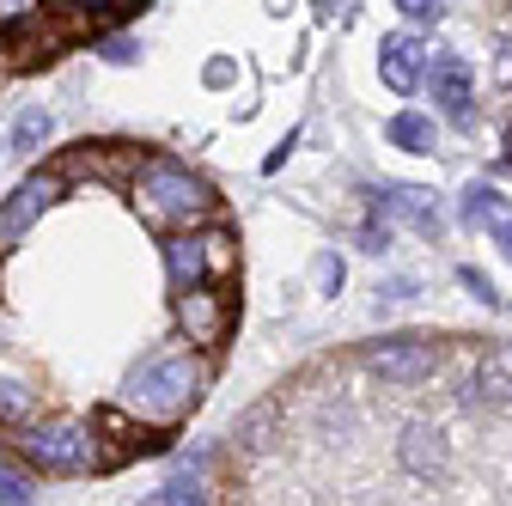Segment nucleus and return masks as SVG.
I'll list each match as a JSON object with an SVG mask.
<instances>
[{"instance_id":"obj_1","label":"nucleus","mask_w":512,"mask_h":506,"mask_svg":"<svg viewBox=\"0 0 512 506\" xmlns=\"http://www.w3.org/2000/svg\"><path fill=\"white\" fill-rule=\"evenodd\" d=\"M196 391H202V366L189 354H153L147 366L128 372V385H122L128 409L147 415V421H177L189 403H196Z\"/></svg>"},{"instance_id":"obj_2","label":"nucleus","mask_w":512,"mask_h":506,"mask_svg":"<svg viewBox=\"0 0 512 506\" xmlns=\"http://www.w3.org/2000/svg\"><path fill=\"white\" fill-rule=\"evenodd\" d=\"M135 202L153 226H189V220H202L214 214V189L202 177H189L177 165H153L141 183H135Z\"/></svg>"},{"instance_id":"obj_3","label":"nucleus","mask_w":512,"mask_h":506,"mask_svg":"<svg viewBox=\"0 0 512 506\" xmlns=\"http://www.w3.org/2000/svg\"><path fill=\"white\" fill-rule=\"evenodd\" d=\"M19 452H25V464H37L49 476H86V470H98V433L80 421H43V427L19 433Z\"/></svg>"},{"instance_id":"obj_4","label":"nucleus","mask_w":512,"mask_h":506,"mask_svg":"<svg viewBox=\"0 0 512 506\" xmlns=\"http://www.w3.org/2000/svg\"><path fill=\"white\" fill-rule=\"evenodd\" d=\"M366 366L384 378V385H421V378L439 366V348L427 336H384L366 348Z\"/></svg>"},{"instance_id":"obj_5","label":"nucleus","mask_w":512,"mask_h":506,"mask_svg":"<svg viewBox=\"0 0 512 506\" xmlns=\"http://www.w3.org/2000/svg\"><path fill=\"white\" fill-rule=\"evenodd\" d=\"M49 202H61V177H55V171H31L13 196H7V208H0V244H13Z\"/></svg>"},{"instance_id":"obj_6","label":"nucleus","mask_w":512,"mask_h":506,"mask_svg":"<svg viewBox=\"0 0 512 506\" xmlns=\"http://www.w3.org/2000/svg\"><path fill=\"white\" fill-rule=\"evenodd\" d=\"M378 74H384V86H391V92H415L421 74H427L421 37H409V31H391V37H384V43H378Z\"/></svg>"},{"instance_id":"obj_7","label":"nucleus","mask_w":512,"mask_h":506,"mask_svg":"<svg viewBox=\"0 0 512 506\" xmlns=\"http://www.w3.org/2000/svg\"><path fill=\"white\" fill-rule=\"evenodd\" d=\"M433 104L452 116L458 129H470V104H476L470 61H458V55H439V61H433Z\"/></svg>"},{"instance_id":"obj_8","label":"nucleus","mask_w":512,"mask_h":506,"mask_svg":"<svg viewBox=\"0 0 512 506\" xmlns=\"http://www.w3.org/2000/svg\"><path fill=\"white\" fill-rule=\"evenodd\" d=\"M177 318H183V330H189V342H196V348H214V342L226 336V305H220V293H208V287H183Z\"/></svg>"},{"instance_id":"obj_9","label":"nucleus","mask_w":512,"mask_h":506,"mask_svg":"<svg viewBox=\"0 0 512 506\" xmlns=\"http://www.w3.org/2000/svg\"><path fill=\"white\" fill-rule=\"evenodd\" d=\"M378 214H397V220H409L421 238H439V196H427V189H409V183H391L378 196Z\"/></svg>"},{"instance_id":"obj_10","label":"nucleus","mask_w":512,"mask_h":506,"mask_svg":"<svg viewBox=\"0 0 512 506\" xmlns=\"http://www.w3.org/2000/svg\"><path fill=\"white\" fill-rule=\"evenodd\" d=\"M470 397H476V403H494V409L512 403V348H506V342H494V348L476 360V372H470Z\"/></svg>"},{"instance_id":"obj_11","label":"nucleus","mask_w":512,"mask_h":506,"mask_svg":"<svg viewBox=\"0 0 512 506\" xmlns=\"http://www.w3.org/2000/svg\"><path fill=\"white\" fill-rule=\"evenodd\" d=\"M397 464L409 470V476H439L445 470V439H439V427H409L403 433V446H397Z\"/></svg>"},{"instance_id":"obj_12","label":"nucleus","mask_w":512,"mask_h":506,"mask_svg":"<svg viewBox=\"0 0 512 506\" xmlns=\"http://www.w3.org/2000/svg\"><path fill=\"white\" fill-rule=\"evenodd\" d=\"M165 269H171V281H177V287H196V281L214 269L208 238H171V244H165Z\"/></svg>"},{"instance_id":"obj_13","label":"nucleus","mask_w":512,"mask_h":506,"mask_svg":"<svg viewBox=\"0 0 512 506\" xmlns=\"http://www.w3.org/2000/svg\"><path fill=\"white\" fill-rule=\"evenodd\" d=\"M458 214H464V226H488V232H494L500 220H512L506 196H500V189H488V183H470V189H464V208H458Z\"/></svg>"},{"instance_id":"obj_14","label":"nucleus","mask_w":512,"mask_h":506,"mask_svg":"<svg viewBox=\"0 0 512 506\" xmlns=\"http://www.w3.org/2000/svg\"><path fill=\"white\" fill-rule=\"evenodd\" d=\"M384 135H391V147H403V153H433V116L397 110L391 122H384Z\"/></svg>"},{"instance_id":"obj_15","label":"nucleus","mask_w":512,"mask_h":506,"mask_svg":"<svg viewBox=\"0 0 512 506\" xmlns=\"http://www.w3.org/2000/svg\"><path fill=\"white\" fill-rule=\"evenodd\" d=\"M31 409H37V391L25 385V378H19V372H0V421H7V427H13V421H25Z\"/></svg>"},{"instance_id":"obj_16","label":"nucleus","mask_w":512,"mask_h":506,"mask_svg":"<svg viewBox=\"0 0 512 506\" xmlns=\"http://www.w3.org/2000/svg\"><path fill=\"white\" fill-rule=\"evenodd\" d=\"M49 135H55V116H49V110H25V116L13 122V147H19V153H37Z\"/></svg>"},{"instance_id":"obj_17","label":"nucleus","mask_w":512,"mask_h":506,"mask_svg":"<svg viewBox=\"0 0 512 506\" xmlns=\"http://www.w3.org/2000/svg\"><path fill=\"white\" fill-rule=\"evenodd\" d=\"M153 500H165V506H177V500H208V488H202V476H189V470H177Z\"/></svg>"},{"instance_id":"obj_18","label":"nucleus","mask_w":512,"mask_h":506,"mask_svg":"<svg viewBox=\"0 0 512 506\" xmlns=\"http://www.w3.org/2000/svg\"><path fill=\"white\" fill-rule=\"evenodd\" d=\"M0 500H7V506H25L31 500V482L19 470H7V464H0Z\"/></svg>"},{"instance_id":"obj_19","label":"nucleus","mask_w":512,"mask_h":506,"mask_svg":"<svg viewBox=\"0 0 512 506\" xmlns=\"http://www.w3.org/2000/svg\"><path fill=\"white\" fill-rule=\"evenodd\" d=\"M104 61H110V68H128V61H141V43L135 37H110L104 43Z\"/></svg>"},{"instance_id":"obj_20","label":"nucleus","mask_w":512,"mask_h":506,"mask_svg":"<svg viewBox=\"0 0 512 506\" xmlns=\"http://www.w3.org/2000/svg\"><path fill=\"white\" fill-rule=\"evenodd\" d=\"M317 287H324V293L342 287V257H336V250H324V257H317Z\"/></svg>"},{"instance_id":"obj_21","label":"nucleus","mask_w":512,"mask_h":506,"mask_svg":"<svg viewBox=\"0 0 512 506\" xmlns=\"http://www.w3.org/2000/svg\"><path fill=\"white\" fill-rule=\"evenodd\" d=\"M397 7H403L409 19H421V25H439V13H445V0H397Z\"/></svg>"},{"instance_id":"obj_22","label":"nucleus","mask_w":512,"mask_h":506,"mask_svg":"<svg viewBox=\"0 0 512 506\" xmlns=\"http://www.w3.org/2000/svg\"><path fill=\"white\" fill-rule=\"evenodd\" d=\"M458 281H464V293H476L482 305H494V281H488L482 269H458Z\"/></svg>"},{"instance_id":"obj_23","label":"nucleus","mask_w":512,"mask_h":506,"mask_svg":"<svg viewBox=\"0 0 512 506\" xmlns=\"http://www.w3.org/2000/svg\"><path fill=\"white\" fill-rule=\"evenodd\" d=\"M37 13V0H0V25H25Z\"/></svg>"},{"instance_id":"obj_24","label":"nucleus","mask_w":512,"mask_h":506,"mask_svg":"<svg viewBox=\"0 0 512 506\" xmlns=\"http://www.w3.org/2000/svg\"><path fill=\"white\" fill-rule=\"evenodd\" d=\"M360 244L372 250V257H384V244H391V226H378V220H372V226L360 232Z\"/></svg>"},{"instance_id":"obj_25","label":"nucleus","mask_w":512,"mask_h":506,"mask_svg":"<svg viewBox=\"0 0 512 506\" xmlns=\"http://www.w3.org/2000/svg\"><path fill=\"white\" fill-rule=\"evenodd\" d=\"M208 86H232V61H208Z\"/></svg>"},{"instance_id":"obj_26","label":"nucleus","mask_w":512,"mask_h":506,"mask_svg":"<svg viewBox=\"0 0 512 506\" xmlns=\"http://www.w3.org/2000/svg\"><path fill=\"white\" fill-rule=\"evenodd\" d=\"M494 244H500L506 257H512V220H500V226H494Z\"/></svg>"},{"instance_id":"obj_27","label":"nucleus","mask_w":512,"mask_h":506,"mask_svg":"<svg viewBox=\"0 0 512 506\" xmlns=\"http://www.w3.org/2000/svg\"><path fill=\"white\" fill-rule=\"evenodd\" d=\"M74 7H98V0H74Z\"/></svg>"}]
</instances>
